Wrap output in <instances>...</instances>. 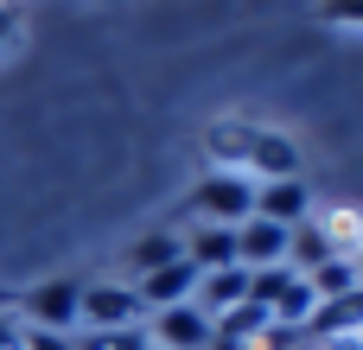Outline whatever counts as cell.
Returning a JSON list of instances; mask_svg holds the SVG:
<instances>
[{
    "instance_id": "cell-1",
    "label": "cell",
    "mask_w": 363,
    "mask_h": 350,
    "mask_svg": "<svg viewBox=\"0 0 363 350\" xmlns=\"http://www.w3.org/2000/svg\"><path fill=\"white\" fill-rule=\"evenodd\" d=\"M204 147H211V159H217V172H262V185L268 179H300V153H294V140H281V134H268V128H249V121H217L211 134H204Z\"/></svg>"
},
{
    "instance_id": "cell-2",
    "label": "cell",
    "mask_w": 363,
    "mask_h": 350,
    "mask_svg": "<svg viewBox=\"0 0 363 350\" xmlns=\"http://www.w3.org/2000/svg\"><path fill=\"white\" fill-rule=\"evenodd\" d=\"M191 217H198V223H223V230L249 223V217H255V179H242V172H211V179L191 191Z\"/></svg>"
},
{
    "instance_id": "cell-3",
    "label": "cell",
    "mask_w": 363,
    "mask_h": 350,
    "mask_svg": "<svg viewBox=\"0 0 363 350\" xmlns=\"http://www.w3.org/2000/svg\"><path fill=\"white\" fill-rule=\"evenodd\" d=\"M77 325H83V332H128V325H147V306H140V293H134V287L96 281V287H83Z\"/></svg>"
},
{
    "instance_id": "cell-4",
    "label": "cell",
    "mask_w": 363,
    "mask_h": 350,
    "mask_svg": "<svg viewBox=\"0 0 363 350\" xmlns=\"http://www.w3.org/2000/svg\"><path fill=\"white\" fill-rule=\"evenodd\" d=\"M217 325L198 312V306H166V312H147V344L153 350H211Z\"/></svg>"
},
{
    "instance_id": "cell-5",
    "label": "cell",
    "mask_w": 363,
    "mask_h": 350,
    "mask_svg": "<svg viewBox=\"0 0 363 350\" xmlns=\"http://www.w3.org/2000/svg\"><path fill=\"white\" fill-rule=\"evenodd\" d=\"M198 281H204V274L179 255V261H166V268L140 274V281H134V293H140V306H147V312H166V306H191Z\"/></svg>"
},
{
    "instance_id": "cell-6",
    "label": "cell",
    "mask_w": 363,
    "mask_h": 350,
    "mask_svg": "<svg viewBox=\"0 0 363 350\" xmlns=\"http://www.w3.org/2000/svg\"><path fill=\"white\" fill-rule=\"evenodd\" d=\"M77 306H83V287L77 281H45L26 293V325H45V332H77Z\"/></svg>"
},
{
    "instance_id": "cell-7",
    "label": "cell",
    "mask_w": 363,
    "mask_h": 350,
    "mask_svg": "<svg viewBox=\"0 0 363 350\" xmlns=\"http://www.w3.org/2000/svg\"><path fill=\"white\" fill-rule=\"evenodd\" d=\"M287 236L294 230H281L268 217L236 223V268H287Z\"/></svg>"
},
{
    "instance_id": "cell-8",
    "label": "cell",
    "mask_w": 363,
    "mask_h": 350,
    "mask_svg": "<svg viewBox=\"0 0 363 350\" xmlns=\"http://www.w3.org/2000/svg\"><path fill=\"white\" fill-rule=\"evenodd\" d=\"M332 338H363V287H357V293H345V300L313 306V319H306V344H332Z\"/></svg>"
},
{
    "instance_id": "cell-9",
    "label": "cell",
    "mask_w": 363,
    "mask_h": 350,
    "mask_svg": "<svg viewBox=\"0 0 363 350\" xmlns=\"http://www.w3.org/2000/svg\"><path fill=\"white\" fill-rule=\"evenodd\" d=\"M306 210H313V198H306L300 179H268V185H255V217H268V223H281V230H300Z\"/></svg>"
},
{
    "instance_id": "cell-10",
    "label": "cell",
    "mask_w": 363,
    "mask_h": 350,
    "mask_svg": "<svg viewBox=\"0 0 363 350\" xmlns=\"http://www.w3.org/2000/svg\"><path fill=\"white\" fill-rule=\"evenodd\" d=\"M185 261H191L198 274L236 268V230H223V223H198V230L185 236Z\"/></svg>"
},
{
    "instance_id": "cell-11",
    "label": "cell",
    "mask_w": 363,
    "mask_h": 350,
    "mask_svg": "<svg viewBox=\"0 0 363 350\" xmlns=\"http://www.w3.org/2000/svg\"><path fill=\"white\" fill-rule=\"evenodd\" d=\"M242 300H249V268H217V274H204L198 293H191V306H198L204 319H223V312L242 306Z\"/></svg>"
},
{
    "instance_id": "cell-12",
    "label": "cell",
    "mask_w": 363,
    "mask_h": 350,
    "mask_svg": "<svg viewBox=\"0 0 363 350\" xmlns=\"http://www.w3.org/2000/svg\"><path fill=\"white\" fill-rule=\"evenodd\" d=\"M306 287H313V300L325 306V300H345V293H357L363 281H357V261H351V255H332L325 268H313V274H306Z\"/></svg>"
},
{
    "instance_id": "cell-13",
    "label": "cell",
    "mask_w": 363,
    "mask_h": 350,
    "mask_svg": "<svg viewBox=\"0 0 363 350\" xmlns=\"http://www.w3.org/2000/svg\"><path fill=\"white\" fill-rule=\"evenodd\" d=\"M185 255V242L172 236V230H153V236H140L134 249H128V268H134V281L140 274H153V268H166V261H179Z\"/></svg>"
},
{
    "instance_id": "cell-14",
    "label": "cell",
    "mask_w": 363,
    "mask_h": 350,
    "mask_svg": "<svg viewBox=\"0 0 363 350\" xmlns=\"http://www.w3.org/2000/svg\"><path fill=\"white\" fill-rule=\"evenodd\" d=\"M211 325H217V338H236V344L255 350V344H262V332H268L274 319H268L255 300H242V306H230V312H223V319H211Z\"/></svg>"
},
{
    "instance_id": "cell-15",
    "label": "cell",
    "mask_w": 363,
    "mask_h": 350,
    "mask_svg": "<svg viewBox=\"0 0 363 350\" xmlns=\"http://www.w3.org/2000/svg\"><path fill=\"white\" fill-rule=\"evenodd\" d=\"M77 350H153V344H147V325H128V332H77Z\"/></svg>"
},
{
    "instance_id": "cell-16",
    "label": "cell",
    "mask_w": 363,
    "mask_h": 350,
    "mask_svg": "<svg viewBox=\"0 0 363 350\" xmlns=\"http://www.w3.org/2000/svg\"><path fill=\"white\" fill-rule=\"evenodd\" d=\"M19 350H77V332H45L19 319Z\"/></svg>"
},
{
    "instance_id": "cell-17",
    "label": "cell",
    "mask_w": 363,
    "mask_h": 350,
    "mask_svg": "<svg viewBox=\"0 0 363 350\" xmlns=\"http://www.w3.org/2000/svg\"><path fill=\"white\" fill-rule=\"evenodd\" d=\"M319 13L338 26H363V0H319Z\"/></svg>"
},
{
    "instance_id": "cell-18",
    "label": "cell",
    "mask_w": 363,
    "mask_h": 350,
    "mask_svg": "<svg viewBox=\"0 0 363 350\" xmlns=\"http://www.w3.org/2000/svg\"><path fill=\"white\" fill-rule=\"evenodd\" d=\"M0 350H19V319L13 312H0Z\"/></svg>"
},
{
    "instance_id": "cell-19",
    "label": "cell",
    "mask_w": 363,
    "mask_h": 350,
    "mask_svg": "<svg viewBox=\"0 0 363 350\" xmlns=\"http://www.w3.org/2000/svg\"><path fill=\"white\" fill-rule=\"evenodd\" d=\"M211 350H249V344H236V338H211Z\"/></svg>"
},
{
    "instance_id": "cell-20",
    "label": "cell",
    "mask_w": 363,
    "mask_h": 350,
    "mask_svg": "<svg viewBox=\"0 0 363 350\" xmlns=\"http://www.w3.org/2000/svg\"><path fill=\"white\" fill-rule=\"evenodd\" d=\"M0 38H13V13L6 6H0Z\"/></svg>"
},
{
    "instance_id": "cell-21",
    "label": "cell",
    "mask_w": 363,
    "mask_h": 350,
    "mask_svg": "<svg viewBox=\"0 0 363 350\" xmlns=\"http://www.w3.org/2000/svg\"><path fill=\"white\" fill-rule=\"evenodd\" d=\"M351 261H357V281H363V249H357V255H351Z\"/></svg>"
},
{
    "instance_id": "cell-22",
    "label": "cell",
    "mask_w": 363,
    "mask_h": 350,
    "mask_svg": "<svg viewBox=\"0 0 363 350\" xmlns=\"http://www.w3.org/2000/svg\"><path fill=\"white\" fill-rule=\"evenodd\" d=\"M306 350H313V344H306Z\"/></svg>"
}]
</instances>
